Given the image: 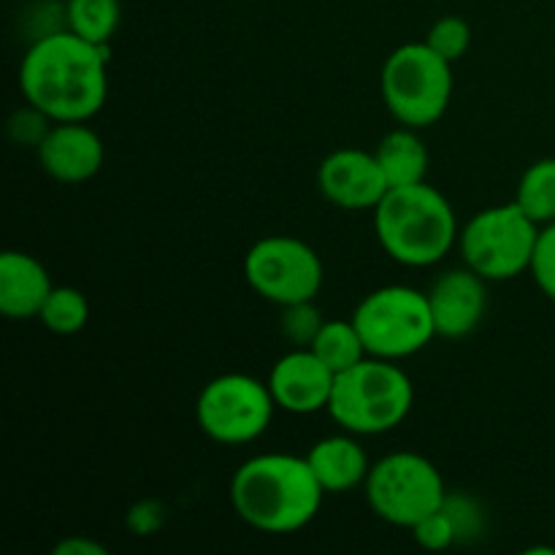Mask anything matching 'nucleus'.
<instances>
[{
    "mask_svg": "<svg viewBox=\"0 0 555 555\" xmlns=\"http://www.w3.org/2000/svg\"><path fill=\"white\" fill-rule=\"evenodd\" d=\"M122 20L119 0H68L65 3V22L68 30L85 41L108 47Z\"/></svg>",
    "mask_w": 555,
    "mask_h": 555,
    "instance_id": "obj_19",
    "label": "nucleus"
},
{
    "mask_svg": "<svg viewBox=\"0 0 555 555\" xmlns=\"http://www.w3.org/2000/svg\"><path fill=\"white\" fill-rule=\"evenodd\" d=\"M415 404L412 379L396 361L363 358L347 372L336 374L328 415L356 437H379L406 421Z\"/></svg>",
    "mask_w": 555,
    "mask_h": 555,
    "instance_id": "obj_4",
    "label": "nucleus"
},
{
    "mask_svg": "<svg viewBox=\"0 0 555 555\" xmlns=\"http://www.w3.org/2000/svg\"><path fill=\"white\" fill-rule=\"evenodd\" d=\"M486 282L469 266L444 271L428 291L434 325L442 339H464L486 318L488 291Z\"/></svg>",
    "mask_w": 555,
    "mask_h": 555,
    "instance_id": "obj_14",
    "label": "nucleus"
},
{
    "mask_svg": "<svg viewBox=\"0 0 555 555\" xmlns=\"http://www.w3.org/2000/svg\"><path fill=\"white\" fill-rule=\"evenodd\" d=\"M112 49L85 41L70 30L38 38L20 65V90L27 106L52 122H87L108 95Z\"/></svg>",
    "mask_w": 555,
    "mask_h": 555,
    "instance_id": "obj_1",
    "label": "nucleus"
},
{
    "mask_svg": "<svg viewBox=\"0 0 555 555\" xmlns=\"http://www.w3.org/2000/svg\"><path fill=\"white\" fill-rule=\"evenodd\" d=\"M233 513L263 534L307 529L320 513L325 491L307 455L263 453L244 461L231 480Z\"/></svg>",
    "mask_w": 555,
    "mask_h": 555,
    "instance_id": "obj_2",
    "label": "nucleus"
},
{
    "mask_svg": "<svg viewBox=\"0 0 555 555\" xmlns=\"http://www.w3.org/2000/svg\"><path fill=\"white\" fill-rule=\"evenodd\" d=\"M38 163L63 184H81L103 166V141L87 122H54L36 144Z\"/></svg>",
    "mask_w": 555,
    "mask_h": 555,
    "instance_id": "obj_13",
    "label": "nucleus"
},
{
    "mask_svg": "<svg viewBox=\"0 0 555 555\" xmlns=\"http://www.w3.org/2000/svg\"><path fill=\"white\" fill-rule=\"evenodd\" d=\"M309 466L325 493H347L363 486L369 477V455L356 439V434H336L312 444L307 453Z\"/></svg>",
    "mask_w": 555,
    "mask_h": 555,
    "instance_id": "obj_16",
    "label": "nucleus"
},
{
    "mask_svg": "<svg viewBox=\"0 0 555 555\" xmlns=\"http://www.w3.org/2000/svg\"><path fill=\"white\" fill-rule=\"evenodd\" d=\"M379 92L401 125L428 128L444 117L453 101V63L439 57L426 41L404 43L385 60Z\"/></svg>",
    "mask_w": 555,
    "mask_h": 555,
    "instance_id": "obj_5",
    "label": "nucleus"
},
{
    "mask_svg": "<svg viewBox=\"0 0 555 555\" xmlns=\"http://www.w3.org/2000/svg\"><path fill=\"white\" fill-rule=\"evenodd\" d=\"M515 204L537 222L551 225L555 222V157L537 160L524 171L515 193Z\"/></svg>",
    "mask_w": 555,
    "mask_h": 555,
    "instance_id": "obj_20",
    "label": "nucleus"
},
{
    "mask_svg": "<svg viewBox=\"0 0 555 555\" xmlns=\"http://www.w3.org/2000/svg\"><path fill=\"white\" fill-rule=\"evenodd\" d=\"M426 43L439 54V57L448 60V63H459L472 47L469 22L461 20V16L455 14L442 16V20L434 22L431 30L426 33Z\"/></svg>",
    "mask_w": 555,
    "mask_h": 555,
    "instance_id": "obj_22",
    "label": "nucleus"
},
{
    "mask_svg": "<svg viewBox=\"0 0 555 555\" xmlns=\"http://www.w3.org/2000/svg\"><path fill=\"white\" fill-rule=\"evenodd\" d=\"M366 352L385 361L417 356L437 336L428 293L406 285L377 287L369 293L352 314Z\"/></svg>",
    "mask_w": 555,
    "mask_h": 555,
    "instance_id": "obj_6",
    "label": "nucleus"
},
{
    "mask_svg": "<svg viewBox=\"0 0 555 555\" xmlns=\"http://www.w3.org/2000/svg\"><path fill=\"white\" fill-rule=\"evenodd\" d=\"M266 383L280 410L291 415H314L328 410L336 372H331L309 347H296L271 366Z\"/></svg>",
    "mask_w": 555,
    "mask_h": 555,
    "instance_id": "obj_12",
    "label": "nucleus"
},
{
    "mask_svg": "<svg viewBox=\"0 0 555 555\" xmlns=\"http://www.w3.org/2000/svg\"><path fill=\"white\" fill-rule=\"evenodd\" d=\"M52 287L47 266L30 253L0 255V312L9 320L38 318Z\"/></svg>",
    "mask_w": 555,
    "mask_h": 555,
    "instance_id": "obj_15",
    "label": "nucleus"
},
{
    "mask_svg": "<svg viewBox=\"0 0 555 555\" xmlns=\"http://www.w3.org/2000/svg\"><path fill=\"white\" fill-rule=\"evenodd\" d=\"M276 401L269 383L249 374H220L201 390L195 421L201 431L220 444H247L263 437Z\"/></svg>",
    "mask_w": 555,
    "mask_h": 555,
    "instance_id": "obj_9",
    "label": "nucleus"
},
{
    "mask_svg": "<svg viewBox=\"0 0 555 555\" xmlns=\"http://www.w3.org/2000/svg\"><path fill=\"white\" fill-rule=\"evenodd\" d=\"M318 188L339 209L374 211L379 201L385 198V193L390 190V184L385 179V171L374 152H363L350 146V150L331 152L320 163Z\"/></svg>",
    "mask_w": 555,
    "mask_h": 555,
    "instance_id": "obj_11",
    "label": "nucleus"
},
{
    "mask_svg": "<svg viewBox=\"0 0 555 555\" xmlns=\"http://www.w3.org/2000/svg\"><path fill=\"white\" fill-rule=\"evenodd\" d=\"M54 555H106V547L101 542L90 540V537H68L54 545Z\"/></svg>",
    "mask_w": 555,
    "mask_h": 555,
    "instance_id": "obj_26",
    "label": "nucleus"
},
{
    "mask_svg": "<svg viewBox=\"0 0 555 555\" xmlns=\"http://www.w3.org/2000/svg\"><path fill=\"white\" fill-rule=\"evenodd\" d=\"M285 318H282V331H285L287 339L296 347H309L314 341V336L320 334L325 320L320 318V312L314 309V301L304 304H291V307H282Z\"/></svg>",
    "mask_w": 555,
    "mask_h": 555,
    "instance_id": "obj_24",
    "label": "nucleus"
},
{
    "mask_svg": "<svg viewBox=\"0 0 555 555\" xmlns=\"http://www.w3.org/2000/svg\"><path fill=\"white\" fill-rule=\"evenodd\" d=\"M540 228L518 204L488 206L459 233L464 263L488 282H507L529 271Z\"/></svg>",
    "mask_w": 555,
    "mask_h": 555,
    "instance_id": "obj_7",
    "label": "nucleus"
},
{
    "mask_svg": "<svg viewBox=\"0 0 555 555\" xmlns=\"http://www.w3.org/2000/svg\"><path fill=\"white\" fill-rule=\"evenodd\" d=\"M309 350L336 374L347 372L356 363H361L363 358H369L366 345H363L352 320H325Z\"/></svg>",
    "mask_w": 555,
    "mask_h": 555,
    "instance_id": "obj_18",
    "label": "nucleus"
},
{
    "mask_svg": "<svg viewBox=\"0 0 555 555\" xmlns=\"http://www.w3.org/2000/svg\"><path fill=\"white\" fill-rule=\"evenodd\" d=\"M529 271L531 276H534L537 287H540L551 301H555V222L540 228V238H537Z\"/></svg>",
    "mask_w": 555,
    "mask_h": 555,
    "instance_id": "obj_25",
    "label": "nucleus"
},
{
    "mask_svg": "<svg viewBox=\"0 0 555 555\" xmlns=\"http://www.w3.org/2000/svg\"><path fill=\"white\" fill-rule=\"evenodd\" d=\"M374 155H377L390 188H410V184L426 182L428 150L415 128L401 125L399 130H390L379 141Z\"/></svg>",
    "mask_w": 555,
    "mask_h": 555,
    "instance_id": "obj_17",
    "label": "nucleus"
},
{
    "mask_svg": "<svg viewBox=\"0 0 555 555\" xmlns=\"http://www.w3.org/2000/svg\"><path fill=\"white\" fill-rule=\"evenodd\" d=\"M363 491L372 513L399 529H412L417 520L448 504V491L437 466L426 455L406 450L372 464Z\"/></svg>",
    "mask_w": 555,
    "mask_h": 555,
    "instance_id": "obj_8",
    "label": "nucleus"
},
{
    "mask_svg": "<svg viewBox=\"0 0 555 555\" xmlns=\"http://www.w3.org/2000/svg\"><path fill=\"white\" fill-rule=\"evenodd\" d=\"M249 287L276 307L314 301L323 287V260L296 236H266L244 258Z\"/></svg>",
    "mask_w": 555,
    "mask_h": 555,
    "instance_id": "obj_10",
    "label": "nucleus"
},
{
    "mask_svg": "<svg viewBox=\"0 0 555 555\" xmlns=\"http://www.w3.org/2000/svg\"><path fill=\"white\" fill-rule=\"evenodd\" d=\"M374 231L385 253L412 269L448 258L461 233L450 201L428 182L390 188L374 209Z\"/></svg>",
    "mask_w": 555,
    "mask_h": 555,
    "instance_id": "obj_3",
    "label": "nucleus"
},
{
    "mask_svg": "<svg viewBox=\"0 0 555 555\" xmlns=\"http://www.w3.org/2000/svg\"><path fill=\"white\" fill-rule=\"evenodd\" d=\"M43 325L57 336H74L90 320V304L87 296L76 287H52L47 304H43L41 314H38Z\"/></svg>",
    "mask_w": 555,
    "mask_h": 555,
    "instance_id": "obj_21",
    "label": "nucleus"
},
{
    "mask_svg": "<svg viewBox=\"0 0 555 555\" xmlns=\"http://www.w3.org/2000/svg\"><path fill=\"white\" fill-rule=\"evenodd\" d=\"M410 531H412V537H415L417 545L426 547V551H444V547H450L455 540H459L461 529H459V524H455L450 507L444 504L442 509H437V513H431V515H426L423 520H417Z\"/></svg>",
    "mask_w": 555,
    "mask_h": 555,
    "instance_id": "obj_23",
    "label": "nucleus"
}]
</instances>
